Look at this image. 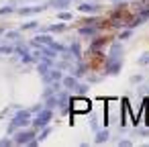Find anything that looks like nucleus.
<instances>
[{"instance_id": "nucleus-1", "label": "nucleus", "mask_w": 149, "mask_h": 147, "mask_svg": "<svg viewBox=\"0 0 149 147\" xmlns=\"http://www.w3.org/2000/svg\"><path fill=\"white\" fill-rule=\"evenodd\" d=\"M29 123H31V110H19L15 114V118L10 121V125H8V133H13L19 127H27Z\"/></svg>"}, {"instance_id": "nucleus-2", "label": "nucleus", "mask_w": 149, "mask_h": 147, "mask_svg": "<svg viewBox=\"0 0 149 147\" xmlns=\"http://www.w3.org/2000/svg\"><path fill=\"white\" fill-rule=\"evenodd\" d=\"M51 118H53L51 108H41V110H39V114H37L35 118H31V125H33L35 129H41V127L49 125V121H51Z\"/></svg>"}, {"instance_id": "nucleus-3", "label": "nucleus", "mask_w": 149, "mask_h": 147, "mask_svg": "<svg viewBox=\"0 0 149 147\" xmlns=\"http://www.w3.org/2000/svg\"><path fill=\"white\" fill-rule=\"evenodd\" d=\"M61 82H63V86H65L68 90H72V92H74V90H76L78 94H86V92H88V86H86V84H80L76 76H68V78H61Z\"/></svg>"}, {"instance_id": "nucleus-4", "label": "nucleus", "mask_w": 149, "mask_h": 147, "mask_svg": "<svg viewBox=\"0 0 149 147\" xmlns=\"http://www.w3.org/2000/svg\"><path fill=\"white\" fill-rule=\"evenodd\" d=\"M70 104H72V106H70L72 112H88V110L92 108L90 100H86V98H74Z\"/></svg>"}, {"instance_id": "nucleus-5", "label": "nucleus", "mask_w": 149, "mask_h": 147, "mask_svg": "<svg viewBox=\"0 0 149 147\" xmlns=\"http://www.w3.org/2000/svg\"><path fill=\"white\" fill-rule=\"evenodd\" d=\"M33 137H35V133H33V131H25V129H21V131H17V135H15L13 143H17V145H27Z\"/></svg>"}, {"instance_id": "nucleus-6", "label": "nucleus", "mask_w": 149, "mask_h": 147, "mask_svg": "<svg viewBox=\"0 0 149 147\" xmlns=\"http://www.w3.org/2000/svg\"><path fill=\"white\" fill-rule=\"evenodd\" d=\"M61 78H63V76H61V72H59V70H51V68H49V70H47V74L43 76V80H45L47 84H51V82H53V84H57V82H61Z\"/></svg>"}, {"instance_id": "nucleus-7", "label": "nucleus", "mask_w": 149, "mask_h": 147, "mask_svg": "<svg viewBox=\"0 0 149 147\" xmlns=\"http://www.w3.org/2000/svg\"><path fill=\"white\" fill-rule=\"evenodd\" d=\"M98 4H92V2H82V4H78V10L80 13H98Z\"/></svg>"}, {"instance_id": "nucleus-8", "label": "nucleus", "mask_w": 149, "mask_h": 147, "mask_svg": "<svg viewBox=\"0 0 149 147\" xmlns=\"http://www.w3.org/2000/svg\"><path fill=\"white\" fill-rule=\"evenodd\" d=\"M120 53H123V45H120V43H114V45L110 47V55H108L106 61H110V59H120Z\"/></svg>"}, {"instance_id": "nucleus-9", "label": "nucleus", "mask_w": 149, "mask_h": 147, "mask_svg": "<svg viewBox=\"0 0 149 147\" xmlns=\"http://www.w3.org/2000/svg\"><path fill=\"white\" fill-rule=\"evenodd\" d=\"M45 6H23V8H19L17 13L19 15H35V13H41Z\"/></svg>"}, {"instance_id": "nucleus-10", "label": "nucleus", "mask_w": 149, "mask_h": 147, "mask_svg": "<svg viewBox=\"0 0 149 147\" xmlns=\"http://www.w3.org/2000/svg\"><path fill=\"white\" fill-rule=\"evenodd\" d=\"M108 137H110V133H108V129H104V131H98V133H96V139H94V141H96L98 145H102V143L108 141Z\"/></svg>"}, {"instance_id": "nucleus-11", "label": "nucleus", "mask_w": 149, "mask_h": 147, "mask_svg": "<svg viewBox=\"0 0 149 147\" xmlns=\"http://www.w3.org/2000/svg\"><path fill=\"white\" fill-rule=\"evenodd\" d=\"M80 35H84V37H94V35H96V27H94V25L82 27V29H80Z\"/></svg>"}, {"instance_id": "nucleus-12", "label": "nucleus", "mask_w": 149, "mask_h": 147, "mask_svg": "<svg viewBox=\"0 0 149 147\" xmlns=\"http://www.w3.org/2000/svg\"><path fill=\"white\" fill-rule=\"evenodd\" d=\"M72 2V0H49V4L47 6H55V8H63Z\"/></svg>"}, {"instance_id": "nucleus-13", "label": "nucleus", "mask_w": 149, "mask_h": 147, "mask_svg": "<svg viewBox=\"0 0 149 147\" xmlns=\"http://www.w3.org/2000/svg\"><path fill=\"white\" fill-rule=\"evenodd\" d=\"M45 31H51V33H61V31H65V25H63V23H57V25H51V27H47Z\"/></svg>"}, {"instance_id": "nucleus-14", "label": "nucleus", "mask_w": 149, "mask_h": 147, "mask_svg": "<svg viewBox=\"0 0 149 147\" xmlns=\"http://www.w3.org/2000/svg\"><path fill=\"white\" fill-rule=\"evenodd\" d=\"M49 133H51V127H47V125H45V127H43V133H41V135L37 137V141H39V143H41V141H45Z\"/></svg>"}, {"instance_id": "nucleus-15", "label": "nucleus", "mask_w": 149, "mask_h": 147, "mask_svg": "<svg viewBox=\"0 0 149 147\" xmlns=\"http://www.w3.org/2000/svg\"><path fill=\"white\" fill-rule=\"evenodd\" d=\"M72 53H74L76 59H80V45L78 43H72Z\"/></svg>"}, {"instance_id": "nucleus-16", "label": "nucleus", "mask_w": 149, "mask_h": 147, "mask_svg": "<svg viewBox=\"0 0 149 147\" xmlns=\"http://www.w3.org/2000/svg\"><path fill=\"white\" fill-rule=\"evenodd\" d=\"M147 63H149V51L143 53V55L139 57V65H147Z\"/></svg>"}, {"instance_id": "nucleus-17", "label": "nucleus", "mask_w": 149, "mask_h": 147, "mask_svg": "<svg viewBox=\"0 0 149 147\" xmlns=\"http://www.w3.org/2000/svg\"><path fill=\"white\" fill-rule=\"evenodd\" d=\"M57 17H59L61 21H72V19H74V17H72V13H59Z\"/></svg>"}, {"instance_id": "nucleus-18", "label": "nucleus", "mask_w": 149, "mask_h": 147, "mask_svg": "<svg viewBox=\"0 0 149 147\" xmlns=\"http://www.w3.org/2000/svg\"><path fill=\"white\" fill-rule=\"evenodd\" d=\"M19 35H21L19 31H8L6 33V39H19Z\"/></svg>"}, {"instance_id": "nucleus-19", "label": "nucleus", "mask_w": 149, "mask_h": 147, "mask_svg": "<svg viewBox=\"0 0 149 147\" xmlns=\"http://www.w3.org/2000/svg\"><path fill=\"white\" fill-rule=\"evenodd\" d=\"M15 10V6H4V8H0V15H10Z\"/></svg>"}, {"instance_id": "nucleus-20", "label": "nucleus", "mask_w": 149, "mask_h": 147, "mask_svg": "<svg viewBox=\"0 0 149 147\" xmlns=\"http://www.w3.org/2000/svg\"><path fill=\"white\" fill-rule=\"evenodd\" d=\"M29 29H37V23L33 21V23H27V25H23V31H29Z\"/></svg>"}, {"instance_id": "nucleus-21", "label": "nucleus", "mask_w": 149, "mask_h": 147, "mask_svg": "<svg viewBox=\"0 0 149 147\" xmlns=\"http://www.w3.org/2000/svg\"><path fill=\"white\" fill-rule=\"evenodd\" d=\"M131 145H133V143H131L129 139H120V141H118V147H131Z\"/></svg>"}, {"instance_id": "nucleus-22", "label": "nucleus", "mask_w": 149, "mask_h": 147, "mask_svg": "<svg viewBox=\"0 0 149 147\" xmlns=\"http://www.w3.org/2000/svg\"><path fill=\"white\" fill-rule=\"evenodd\" d=\"M131 35H133V31H131V29H127V31H123V33H120V39H129Z\"/></svg>"}, {"instance_id": "nucleus-23", "label": "nucleus", "mask_w": 149, "mask_h": 147, "mask_svg": "<svg viewBox=\"0 0 149 147\" xmlns=\"http://www.w3.org/2000/svg\"><path fill=\"white\" fill-rule=\"evenodd\" d=\"M139 82H143V76H133L131 78V84H139Z\"/></svg>"}, {"instance_id": "nucleus-24", "label": "nucleus", "mask_w": 149, "mask_h": 147, "mask_svg": "<svg viewBox=\"0 0 149 147\" xmlns=\"http://www.w3.org/2000/svg\"><path fill=\"white\" fill-rule=\"evenodd\" d=\"M15 49L13 47H0V53H13Z\"/></svg>"}, {"instance_id": "nucleus-25", "label": "nucleus", "mask_w": 149, "mask_h": 147, "mask_svg": "<svg viewBox=\"0 0 149 147\" xmlns=\"http://www.w3.org/2000/svg\"><path fill=\"white\" fill-rule=\"evenodd\" d=\"M6 145H13V141L10 139H2V141H0V147H6Z\"/></svg>"}, {"instance_id": "nucleus-26", "label": "nucleus", "mask_w": 149, "mask_h": 147, "mask_svg": "<svg viewBox=\"0 0 149 147\" xmlns=\"http://www.w3.org/2000/svg\"><path fill=\"white\" fill-rule=\"evenodd\" d=\"M41 108H43V106H41V104H37V106H33V108H31V114H33V112H39V110H41Z\"/></svg>"}, {"instance_id": "nucleus-27", "label": "nucleus", "mask_w": 149, "mask_h": 147, "mask_svg": "<svg viewBox=\"0 0 149 147\" xmlns=\"http://www.w3.org/2000/svg\"><path fill=\"white\" fill-rule=\"evenodd\" d=\"M112 2H118V0H112Z\"/></svg>"}]
</instances>
